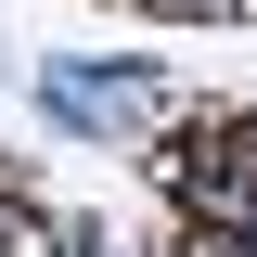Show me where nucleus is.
<instances>
[{
    "mask_svg": "<svg viewBox=\"0 0 257 257\" xmlns=\"http://www.w3.org/2000/svg\"><path fill=\"white\" fill-rule=\"evenodd\" d=\"M52 103L90 128H128V116H155V77L142 64H52Z\"/></svg>",
    "mask_w": 257,
    "mask_h": 257,
    "instance_id": "1",
    "label": "nucleus"
},
{
    "mask_svg": "<svg viewBox=\"0 0 257 257\" xmlns=\"http://www.w3.org/2000/svg\"><path fill=\"white\" fill-rule=\"evenodd\" d=\"M180 180H193V206H257V128H206Z\"/></svg>",
    "mask_w": 257,
    "mask_h": 257,
    "instance_id": "2",
    "label": "nucleus"
},
{
    "mask_svg": "<svg viewBox=\"0 0 257 257\" xmlns=\"http://www.w3.org/2000/svg\"><path fill=\"white\" fill-rule=\"evenodd\" d=\"M0 257H26V219H0Z\"/></svg>",
    "mask_w": 257,
    "mask_h": 257,
    "instance_id": "3",
    "label": "nucleus"
},
{
    "mask_svg": "<svg viewBox=\"0 0 257 257\" xmlns=\"http://www.w3.org/2000/svg\"><path fill=\"white\" fill-rule=\"evenodd\" d=\"M64 257H116V244H103V231H77V244H64Z\"/></svg>",
    "mask_w": 257,
    "mask_h": 257,
    "instance_id": "4",
    "label": "nucleus"
},
{
    "mask_svg": "<svg viewBox=\"0 0 257 257\" xmlns=\"http://www.w3.org/2000/svg\"><path fill=\"white\" fill-rule=\"evenodd\" d=\"M244 244H257V206H244Z\"/></svg>",
    "mask_w": 257,
    "mask_h": 257,
    "instance_id": "5",
    "label": "nucleus"
}]
</instances>
